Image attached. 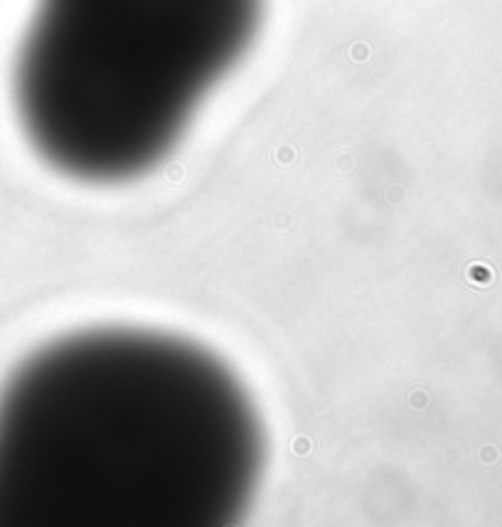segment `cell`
Returning a JSON list of instances; mask_svg holds the SVG:
<instances>
[{
  "label": "cell",
  "mask_w": 502,
  "mask_h": 527,
  "mask_svg": "<svg viewBox=\"0 0 502 527\" xmlns=\"http://www.w3.org/2000/svg\"><path fill=\"white\" fill-rule=\"evenodd\" d=\"M261 466L244 387L170 335L62 337L0 392V527L229 525Z\"/></svg>",
  "instance_id": "1"
},
{
  "label": "cell",
  "mask_w": 502,
  "mask_h": 527,
  "mask_svg": "<svg viewBox=\"0 0 502 527\" xmlns=\"http://www.w3.org/2000/svg\"><path fill=\"white\" fill-rule=\"evenodd\" d=\"M263 0H37L15 106L50 165L119 182L158 165L251 47Z\"/></svg>",
  "instance_id": "2"
}]
</instances>
